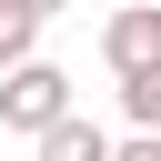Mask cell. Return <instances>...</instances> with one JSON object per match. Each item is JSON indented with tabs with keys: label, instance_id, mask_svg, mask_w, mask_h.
<instances>
[{
	"label": "cell",
	"instance_id": "7a4b0ae2",
	"mask_svg": "<svg viewBox=\"0 0 161 161\" xmlns=\"http://www.w3.org/2000/svg\"><path fill=\"white\" fill-rule=\"evenodd\" d=\"M101 60L131 80V70H161V0H131V10H111V30H101Z\"/></svg>",
	"mask_w": 161,
	"mask_h": 161
},
{
	"label": "cell",
	"instance_id": "52a82bcc",
	"mask_svg": "<svg viewBox=\"0 0 161 161\" xmlns=\"http://www.w3.org/2000/svg\"><path fill=\"white\" fill-rule=\"evenodd\" d=\"M20 10H40V20H50V10H70V0H20Z\"/></svg>",
	"mask_w": 161,
	"mask_h": 161
},
{
	"label": "cell",
	"instance_id": "277c9868",
	"mask_svg": "<svg viewBox=\"0 0 161 161\" xmlns=\"http://www.w3.org/2000/svg\"><path fill=\"white\" fill-rule=\"evenodd\" d=\"M20 60H40V10L0 0V70H20Z\"/></svg>",
	"mask_w": 161,
	"mask_h": 161
},
{
	"label": "cell",
	"instance_id": "3957f363",
	"mask_svg": "<svg viewBox=\"0 0 161 161\" xmlns=\"http://www.w3.org/2000/svg\"><path fill=\"white\" fill-rule=\"evenodd\" d=\"M40 161H111V141L70 111V121H50V131H40Z\"/></svg>",
	"mask_w": 161,
	"mask_h": 161
},
{
	"label": "cell",
	"instance_id": "6da1fadb",
	"mask_svg": "<svg viewBox=\"0 0 161 161\" xmlns=\"http://www.w3.org/2000/svg\"><path fill=\"white\" fill-rule=\"evenodd\" d=\"M0 121L10 131H50V121H70V70L60 60H20V70H0Z\"/></svg>",
	"mask_w": 161,
	"mask_h": 161
},
{
	"label": "cell",
	"instance_id": "5b68a950",
	"mask_svg": "<svg viewBox=\"0 0 161 161\" xmlns=\"http://www.w3.org/2000/svg\"><path fill=\"white\" fill-rule=\"evenodd\" d=\"M121 111H131V131H161V70H131L121 80Z\"/></svg>",
	"mask_w": 161,
	"mask_h": 161
},
{
	"label": "cell",
	"instance_id": "8992f818",
	"mask_svg": "<svg viewBox=\"0 0 161 161\" xmlns=\"http://www.w3.org/2000/svg\"><path fill=\"white\" fill-rule=\"evenodd\" d=\"M111 161H161V131H131V141H121Z\"/></svg>",
	"mask_w": 161,
	"mask_h": 161
}]
</instances>
